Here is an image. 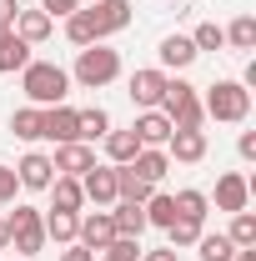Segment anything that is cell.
Masks as SVG:
<instances>
[{"instance_id": "obj_29", "label": "cell", "mask_w": 256, "mask_h": 261, "mask_svg": "<svg viewBox=\"0 0 256 261\" xmlns=\"http://www.w3.org/2000/svg\"><path fill=\"white\" fill-rule=\"evenodd\" d=\"M65 40H70V45H81V50H86V45H96V25H91V15H86V10L65 15Z\"/></svg>"}, {"instance_id": "obj_22", "label": "cell", "mask_w": 256, "mask_h": 261, "mask_svg": "<svg viewBox=\"0 0 256 261\" xmlns=\"http://www.w3.org/2000/svg\"><path fill=\"white\" fill-rule=\"evenodd\" d=\"M131 130H136V141H141V146H166V141H171V121H166L161 111H141Z\"/></svg>"}, {"instance_id": "obj_12", "label": "cell", "mask_w": 256, "mask_h": 261, "mask_svg": "<svg viewBox=\"0 0 256 261\" xmlns=\"http://www.w3.org/2000/svg\"><path fill=\"white\" fill-rule=\"evenodd\" d=\"M246 201H251V181L241 176V171H226L216 176V211H246Z\"/></svg>"}, {"instance_id": "obj_30", "label": "cell", "mask_w": 256, "mask_h": 261, "mask_svg": "<svg viewBox=\"0 0 256 261\" xmlns=\"http://www.w3.org/2000/svg\"><path fill=\"white\" fill-rule=\"evenodd\" d=\"M171 221H176V206H171V196L166 191H151V201H146V226H171Z\"/></svg>"}, {"instance_id": "obj_24", "label": "cell", "mask_w": 256, "mask_h": 261, "mask_svg": "<svg viewBox=\"0 0 256 261\" xmlns=\"http://www.w3.org/2000/svg\"><path fill=\"white\" fill-rule=\"evenodd\" d=\"M171 206H176V216H186V221H206V211H211V196L196 191V186H186V191L171 196Z\"/></svg>"}, {"instance_id": "obj_27", "label": "cell", "mask_w": 256, "mask_h": 261, "mask_svg": "<svg viewBox=\"0 0 256 261\" xmlns=\"http://www.w3.org/2000/svg\"><path fill=\"white\" fill-rule=\"evenodd\" d=\"M10 130H15V141H40V106H20L10 116Z\"/></svg>"}, {"instance_id": "obj_6", "label": "cell", "mask_w": 256, "mask_h": 261, "mask_svg": "<svg viewBox=\"0 0 256 261\" xmlns=\"http://www.w3.org/2000/svg\"><path fill=\"white\" fill-rule=\"evenodd\" d=\"M75 241H81V246H86V251H106V246H111V241H116V221H111V211H91V216H81V231H75Z\"/></svg>"}, {"instance_id": "obj_33", "label": "cell", "mask_w": 256, "mask_h": 261, "mask_svg": "<svg viewBox=\"0 0 256 261\" xmlns=\"http://www.w3.org/2000/svg\"><path fill=\"white\" fill-rule=\"evenodd\" d=\"M191 45H196V50H221V45H226V31L216 25V20H201V25L191 31Z\"/></svg>"}, {"instance_id": "obj_32", "label": "cell", "mask_w": 256, "mask_h": 261, "mask_svg": "<svg viewBox=\"0 0 256 261\" xmlns=\"http://www.w3.org/2000/svg\"><path fill=\"white\" fill-rule=\"evenodd\" d=\"M166 231H171V251H181V246H196V241L206 236V226H201V221H186V216H176Z\"/></svg>"}, {"instance_id": "obj_39", "label": "cell", "mask_w": 256, "mask_h": 261, "mask_svg": "<svg viewBox=\"0 0 256 261\" xmlns=\"http://www.w3.org/2000/svg\"><path fill=\"white\" fill-rule=\"evenodd\" d=\"M15 15H20V0H0V25H15Z\"/></svg>"}, {"instance_id": "obj_20", "label": "cell", "mask_w": 256, "mask_h": 261, "mask_svg": "<svg viewBox=\"0 0 256 261\" xmlns=\"http://www.w3.org/2000/svg\"><path fill=\"white\" fill-rule=\"evenodd\" d=\"M86 191H81V176H56L50 181V211H81Z\"/></svg>"}, {"instance_id": "obj_31", "label": "cell", "mask_w": 256, "mask_h": 261, "mask_svg": "<svg viewBox=\"0 0 256 261\" xmlns=\"http://www.w3.org/2000/svg\"><path fill=\"white\" fill-rule=\"evenodd\" d=\"M226 236H231V246H236V251L256 246V216H251V211H236V216H231V231H226Z\"/></svg>"}, {"instance_id": "obj_2", "label": "cell", "mask_w": 256, "mask_h": 261, "mask_svg": "<svg viewBox=\"0 0 256 261\" xmlns=\"http://www.w3.org/2000/svg\"><path fill=\"white\" fill-rule=\"evenodd\" d=\"M201 111H206V121H221V126H241L246 116H251V91L241 86V81H216L206 100H201Z\"/></svg>"}, {"instance_id": "obj_34", "label": "cell", "mask_w": 256, "mask_h": 261, "mask_svg": "<svg viewBox=\"0 0 256 261\" xmlns=\"http://www.w3.org/2000/svg\"><path fill=\"white\" fill-rule=\"evenodd\" d=\"M100 256L106 261H141V236H116Z\"/></svg>"}, {"instance_id": "obj_13", "label": "cell", "mask_w": 256, "mask_h": 261, "mask_svg": "<svg viewBox=\"0 0 256 261\" xmlns=\"http://www.w3.org/2000/svg\"><path fill=\"white\" fill-rule=\"evenodd\" d=\"M50 166H56V176H86V171L96 166V151H91L86 141H65V146H56Z\"/></svg>"}, {"instance_id": "obj_14", "label": "cell", "mask_w": 256, "mask_h": 261, "mask_svg": "<svg viewBox=\"0 0 256 261\" xmlns=\"http://www.w3.org/2000/svg\"><path fill=\"white\" fill-rule=\"evenodd\" d=\"M161 151L181 166H196V161H206V130H171V141Z\"/></svg>"}, {"instance_id": "obj_37", "label": "cell", "mask_w": 256, "mask_h": 261, "mask_svg": "<svg viewBox=\"0 0 256 261\" xmlns=\"http://www.w3.org/2000/svg\"><path fill=\"white\" fill-rule=\"evenodd\" d=\"M236 151H241V161H256V130H241L236 136Z\"/></svg>"}, {"instance_id": "obj_25", "label": "cell", "mask_w": 256, "mask_h": 261, "mask_svg": "<svg viewBox=\"0 0 256 261\" xmlns=\"http://www.w3.org/2000/svg\"><path fill=\"white\" fill-rule=\"evenodd\" d=\"M111 221H116V236H141V231H146V206H136V201H116Z\"/></svg>"}, {"instance_id": "obj_18", "label": "cell", "mask_w": 256, "mask_h": 261, "mask_svg": "<svg viewBox=\"0 0 256 261\" xmlns=\"http://www.w3.org/2000/svg\"><path fill=\"white\" fill-rule=\"evenodd\" d=\"M100 146H106V161H111V166H131V161H136V151H141L136 130H106Z\"/></svg>"}, {"instance_id": "obj_41", "label": "cell", "mask_w": 256, "mask_h": 261, "mask_svg": "<svg viewBox=\"0 0 256 261\" xmlns=\"http://www.w3.org/2000/svg\"><path fill=\"white\" fill-rule=\"evenodd\" d=\"M10 246V231H5V216H0V251Z\"/></svg>"}, {"instance_id": "obj_40", "label": "cell", "mask_w": 256, "mask_h": 261, "mask_svg": "<svg viewBox=\"0 0 256 261\" xmlns=\"http://www.w3.org/2000/svg\"><path fill=\"white\" fill-rule=\"evenodd\" d=\"M141 261H181V251H171V246H156V251H141Z\"/></svg>"}, {"instance_id": "obj_8", "label": "cell", "mask_w": 256, "mask_h": 261, "mask_svg": "<svg viewBox=\"0 0 256 261\" xmlns=\"http://www.w3.org/2000/svg\"><path fill=\"white\" fill-rule=\"evenodd\" d=\"M166 81H171V75L156 70V65H151V70H136V75H131V100H136V111H156L161 96H166Z\"/></svg>"}, {"instance_id": "obj_17", "label": "cell", "mask_w": 256, "mask_h": 261, "mask_svg": "<svg viewBox=\"0 0 256 261\" xmlns=\"http://www.w3.org/2000/svg\"><path fill=\"white\" fill-rule=\"evenodd\" d=\"M10 31L20 35V40H25V45H40V40H50V31H56V20H50V15H45V10H20V15H15V25H10Z\"/></svg>"}, {"instance_id": "obj_11", "label": "cell", "mask_w": 256, "mask_h": 261, "mask_svg": "<svg viewBox=\"0 0 256 261\" xmlns=\"http://www.w3.org/2000/svg\"><path fill=\"white\" fill-rule=\"evenodd\" d=\"M81 191H86V201H96L100 211H106V206H116V166L106 161V166H91V171H86V176H81Z\"/></svg>"}, {"instance_id": "obj_3", "label": "cell", "mask_w": 256, "mask_h": 261, "mask_svg": "<svg viewBox=\"0 0 256 261\" xmlns=\"http://www.w3.org/2000/svg\"><path fill=\"white\" fill-rule=\"evenodd\" d=\"M116 75H121V50H111L106 40L86 45V50L75 56V70H70V81H75V86H86V91H100V86H111Z\"/></svg>"}, {"instance_id": "obj_4", "label": "cell", "mask_w": 256, "mask_h": 261, "mask_svg": "<svg viewBox=\"0 0 256 261\" xmlns=\"http://www.w3.org/2000/svg\"><path fill=\"white\" fill-rule=\"evenodd\" d=\"M156 111L171 121V130H201V121H206V111H201V96H196L191 81H166V96H161Z\"/></svg>"}, {"instance_id": "obj_9", "label": "cell", "mask_w": 256, "mask_h": 261, "mask_svg": "<svg viewBox=\"0 0 256 261\" xmlns=\"http://www.w3.org/2000/svg\"><path fill=\"white\" fill-rule=\"evenodd\" d=\"M15 181L25 186V191H50V181H56V166L45 151H25L20 166H15Z\"/></svg>"}, {"instance_id": "obj_23", "label": "cell", "mask_w": 256, "mask_h": 261, "mask_svg": "<svg viewBox=\"0 0 256 261\" xmlns=\"http://www.w3.org/2000/svg\"><path fill=\"white\" fill-rule=\"evenodd\" d=\"M75 130H81V141H86V146L100 141V136L111 130V111H106V106H86V111H75Z\"/></svg>"}, {"instance_id": "obj_15", "label": "cell", "mask_w": 256, "mask_h": 261, "mask_svg": "<svg viewBox=\"0 0 256 261\" xmlns=\"http://www.w3.org/2000/svg\"><path fill=\"white\" fill-rule=\"evenodd\" d=\"M131 171H136L141 181L161 186V181H166V171H171V156H166L161 146H141V151H136V161H131Z\"/></svg>"}, {"instance_id": "obj_19", "label": "cell", "mask_w": 256, "mask_h": 261, "mask_svg": "<svg viewBox=\"0 0 256 261\" xmlns=\"http://www.w3.org/2000/svg\"><path fill=\"white\" fill-rule=\"evenodd\" d=\"M156 56H161V65H171V70H186V65H196V56H201V50L191 45V35H166Z\"/></svg>"}, {"instance_id": "obj_28", "label": "cell", "mask_w": 256, "mask_h": 261, "mask_svg": "<svg viewBox=\"0 0 256 261\" xmlns=\"http://www.w3.org/2000/svg\"><path fill=\"white\" fill-rule=\"evenodd\" d=\"M196 251H201V261H236V246H231V236H226V231L201 236V241H196Z\"/></svg>"}, {"instance_id": "obj_5", "label": "cell", "mask_w": 256, "mask_h": 261, "mask_svg": "<svg viewBox=\"0 0 256 261\" xmlns=\"http://www.w3.org/2000/svg\"><path fill=\"white\" fill-rule=\"evenodd\" d=\"M45 211H35V206H15V211H5V231H10V246L20 251V261H31L45 251V221H40Z\"/></svg>"}, {"instance_id": "obj_1", "label": "cell", "mask_w": 256, "mask_h": 261, "mask_svg": "<svg viewBox=\"0 0 256 261\" xmlns=\"http://www.w3.org/2000/svg\"><path fill=\"white\" fill-rule=\"evenodd\" d=\"M20 91L31 96V106H65V96H70V70L56 61H31L25 70H20Z\"/></svg>"}, {"instance_id": "obj_21", "label": "cell", "mask_w": 256, "mask_h": 261, "mask_svg": "<svg viewBox=\"0 0 256 261\" xmlns=\"http://www.w3.org/2000/svg\"><path fill=\"white\" fill-rule=\"evenodd\" d=\"M40 221H45V241L70 246V241H75V231H81V211H45Z\"/></svg>"}, {"instance_id": "obj_26", "label": "cell", "mask_w": 256, "mask_h": 261, "mask_svg": "<svg viewBox=\"0 0 256 261\" xmlns=\"http://www.w3.org/2000/svg\"><path fill=\"white\" fill-rule=\"evenodd\" d=\"M226 45L231 50H256V15H236L226 25Z\"/></svg>"}, {"instance_id": "obj_7", "label": "cell", "mask_w": 256, "mask_h": 261, "mask_svg": "<svg viewBox=\"0 0 256 261\" xmlns=\"http://www.w3.org/2000/svg\"><path fill=\"white\" fill-rule=\"evenodd\" d=\"M86 15H91V25H96V40H106V35H116V31L131 25V0H96Z\"/></svg>"}, {"instance_id": "obj_10", "label": "cell", "mask_w": 256, "mask_h": 261, "mask_svg": "<svg viewBox=\"0 0 256 261\" xmlns=\"http://www.w3.org/2000/svg\"><path fill=\"white\" fill-rule=\"evenodd\" d=\"M40 141H56V146L81 141V130H75V111H70V106H45V111H40Z\"/></svg>"}, {"instance_id": "obj_35", "label": "cell", "mask_w": 256, "mask_h": 261, "mask_svg": "<svg viewBox=\"0 0 256 261\" xmlns=\"http://www.w3.org/2000/svg\"><path fill=\"white\" fill-rule=\"evenodd\" d=\"M15 191H20L15 171H10V166H0V206H10V201H15Z\"/></svg>"}, {"instance_id": "obj_16", "label": "cell", "mask_w": 256, "mask_h": 261, "mask_svg": "<svg viewBox=\"0 0 256 261\" xmlns=\"http://www.w3.org/2000/svg\"><path fill=\"white\" fill-rule=\"evenodd\" d=\"M25 65H31V45L10 31V25H0V75H10V70H25Z\"/></svg>"}, {"instance_id": "obj_36", "label": "cell", "mask_w": 256, "mask_h": 261, "mask_svg": "<svg viewBox=\"0 0 256 261\" xmlns=\"http://www.w3.org/2000/svg\"><path fill=\"white\" fill-rule=\"evenodd\" d=\"M40 10L56 20V15H75V10H81V0H40Z\"/></svg>"}, {"instance_id": "obj_38", "label": "cell", "mask_w": 256, "mask_h": 261, "mask_svg": "<svg viewBox=\"0 0 256 261\" xmlns=\"http://www.w3.org/2000/svg\"><path fill=\"white\" fill-rule=\"evenodd\" d=\"M61 261H96V251H86L81 241H70V246L61 251Z\"/></svg>"}, {"instance_id": "obj_42", "label": "cell", "mask_w": 256, "mask_h": 261, "mask_svg": "<svg viewBox=\"0 0 256 261\" xmlns=\"http://www.w3.org/2000/svg\"><path fill=\"white\" fill-rule=\"evenodd\" d=\"M96 261H106V256H96Z\"/></svg>"}]
</instances>
